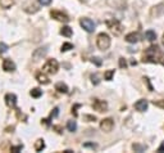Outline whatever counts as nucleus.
Masks as SVG:
<instances>
[{
    "label": "nucleus",
    "instance_id": "1",
    "mask_svg": "<svg viewBox=\"0 0 164 153\" xmlns=\"http://www.w3.org/2000/svg\"><path fill=\"white\" fill-rule=\"evenodd\" d=\"M144 63H158L164 66V53L158 45H151L142 56Z\"/></svg>",
    "mask_w": 164,
    "mask_h": 153
},
{
    "label": "nucleus",
    "instance_id": "2",
    "mask_svg": "<svg viewBox=\"0 0 164 153\" xmlns=\"http://www.w3.org/2000/svg\"><path fill=\"white\" fill-rule=\"evenodd\" d=\"M110 44H112V39H110V36H109L108 34L101 32V34L97 35L96 45H97V48H99L100 50H108L109 48H110Z\"/></svg>",
    "mask_w": 164,
    "mask_h": 153
},
{
    "label": "nucleus",
    "instance_id": "3",
    "mask_svg": "<svg viewBox=\"0 0 164 153\" xmlns=\"http://www.w3.org/2000/svg\"><path fill=\"white\" fill-rule=\"evenodd\" d=\"M58 68H59V64H58V61L52 58V59H48L46 63L42 66V71L45 73H49V75H55L58 72Z\"/></svg>",
    "mask_w": 164,
    "mask_h": 153
},
{
    "label": "nucleus",
    "instance_id": "4",
    "mask_svg": "<svg viewBox=\"0 0 164 153\" xmlns=\"http://www.w3.org/2000/svg\"><path fill=\"white\" fill-rule=\"evenodd\" d=\"M105 25H107V27L115 35V36L120 35V34H122V31H123L122 25H120L119 21H117V19H108V21L105 22Z\"/></svg>",
    "mask_w": 164,
    "mask_h": 153
},
{
    "label": "nucleus",
    "instance_id": "5",
    "mask_svg": "<svg viewBox=\"0 0 164 153\" xmlns=\"http://www.w3.org/2000/svg\"><path fill=\"white\" fill-rule=\"evenodd\" d=\"M80 25H81L82 29L86 31V32H94V31H95V27H96L95 22H94L91 18H87V17L81 18L80 19Z\"/></svg>",
    "mask_w": 164,
    "mask_h": 153
},
{
    "label": "nucleus",
    "instance_id": "6",
    "mask_svg": "<svg viewBox=\"0 0 164 153\" xmlns=\"http://www.w3.org/2000/svg\"><path fill=\"white\" fill-rule=\"evenodd\" d=\"M113 127H114V121H113L112 119H104L101 120L100 122V129L103 130L104 133H110L113 130Z\"/></svg>",
    "mask_w": 164,
    "mask_h": 153
},
{
    "label": "nucleus",
    "instance_id": "7",
    "mask_svg": "<svg viewBox=\"0 0 164 153\" xmlns=\"http://www.w3.org/2000/svg\"><path fill=\"white\" fill-rule=\"evenodd\" d=\"M50 15L54 18V19H57V21H59V22H69V17L65 13H63V12H60V10H52L50 12Z\"/></svg>",
    "mask_w": 164,
    "mask_h": 153
},
{
    "label": "nucleus",
    "instance_id": "8",
    "mask_svg": "<svg viewBox=\"0 0 164 153\" xmlns=\"http://www.w3.org/2000/svg\"><path fill=\"white\" fill-rule=\"evenodd\" d=\"M164 14V4L160 3V4H158V5H155L151 8V10H150V15L153 18H158V17H162V15Z\"/></svg>",
    "mask_w": 164,
    "mask_h": 153
},
{
    "label": "nucleus",
    "instance_id": "9",
    "mask_svg": "<svg viewBox=\"0 0 164 153\" xmlns=\"http://www.w3.org/2000/svg\"><path fill=\"white\" fill-rule=\"evenodd\" d=\"M92 108L97 112H105L108 109V103L105 100H100V99H95L92 103Z\"/></svg>",
    "mask_w": 164,
    "mask_h": 153
},
{
    "label": "nucleus",
    "instance_id": "10",
    "mask_svg": "<svg viewBox=\"0 0 164 153\" xmlns=\"http://www.w3.org/2000/svg\"><path fill=\"white\" fill-rule=\"evenodd\" d=\"M4 100H5V104L9 108H15V105H17V95L13 93H8L4 97Z\"/></svg>",
    "mask_w": 164,
    "mask_h": 153
},
{
    "label": "nucleus",
    "instance_id": "11",
    "mask_svg": "<svg viewBox=\"0 0 164 153\" xmlns=\"http://www.w3.org/2000/svg\"><path fill=\"white\" fill-rule=\"evenodd\" d=\"M46 53H48V48H46V46H42V48H38L32 53V58L35 61L42 59V58L46 56Z\"/></svg>",
    "mask_w": 164,
    "mask_h": 153
},
{
    "label": "nucleus",
    "instance_id": "12",
    "mask_svg": "<svg viewBox=\"0 0 164 153\" xmlns=\"http://www.w3.org/2000/svg\"><path fill=\"white\" fill-rule=\"evenodd\" d=\"M3 70L5 72H13L15 71V63L9 58H7V59L3 61Z\"/></svg>",
    "mask_w": 164,
    "mask_h": 153
},
{
    "label": "nucleus",
    "instance_id": "13",
    "mask_svg": "<svg viewBox=\"0 0 164 153\" xmlns=\"http://www.w3.org/2000/svg\"><path fill=\"white\" fill-rule=\"evenodd\" d=\"M38 5H36V4H33V3H31V1H27L25 5H23V10L27 12V13H30V14H35L36 12H38Z\"/></svg>",
    "mask_w": 164,
    "mask_h": 153
},
{
    "label": "nucleus",
    "instance_id": "14",
    "mask_svg": "<svg viewBox=\"0 0 164 153\" xmlns=\"http://www.w3.org/2000/svg\"><path fill=\"white\" fill-rule=\"evenodd\" d=\"M134 107H135L136 111H139V112H145L147 109V107H149V103H147L146 99H140V100L136 102Z\"/></svg>",
    "mask_w": 164,
    "mask_h": 153
},
{
    "label": "nucleus",
    "instance_id": "15",
    "mask_svg": "<svg viewBox=\"0 0 164 153\" xmlns=\"http://www.w3.org/2000/svg\"><path fill=\"white\" fill-rule=\"evenodd\" d=\"M140 39H141V36H140L139 32H131L126 35V41L130 42V44H136V42L140 41Z\"/></svg>",
    "mask_w": 164,
    "mask_h": 153
},
{
    "label": "nucleus",
    "instance_id": "16",
    "mask_svg": "<svg viewBox=\"0 0 164 153\" xmlns=\"http://www.w3.org/2000/svg\"><path fill=\"white\" fill-rule=\"evenodd\" d=\"M36 80L40 82V84H42V85H48L49 82H50L49 77L46 76V73H45L44 71H38V72L36 73Z\"/></svg>",
    "mask_w": 164,
    "mask_h": 153
},
{
    "label": "nucleus",
    "instance_id": "17",
    "mask_svg": "<svg viewBox=\"0 0 164 153\" xmlns=\"http://www.w3.org/2000/svg\"><path fill=\"white\" fill-rule=\"evenodd\" d=\"M55 90L58 93H62V94H67L68 93V86L67 84H64V82H57L55 84Z\"/></svg>",
    "mask_w": 164,
    "mask_h": 153
},
{
    "label": "nucleus",
    "instance_id": "18",
    "mask_svg": "<svg viewBox=\"0 0 164 153\" xmlns=\"http://www.w3.org/2000/svg\"><path fill=\"white\" fill-rule=\"evenodd\" d=\"M60 35H63V36H65V37H71L73 35V31L69 26H63L62 30H60Z\"/></svg>",
    "mask_w": 164,
    "mask_h": 153
},
{
    "label": "nucleus",
    "instance_id": "19",
    "mask_svg": "<svg viewBox=\"0 0 164 153\" xmlns=\"http://www.w3.org/2000/svg\"><path fill=\"white\" fill-rule=\"evenodd\" d=\"M35 151L36 152H41L42 149L45 148V142H44V139H37L36 142H35Z\"/></svg>",
    "mask_w": 164,
    "mask_h": 153
},
{
    "label": "nucleus",
    "instance_id": "20",
    "mask_svg": "<svg viewBox=\"0 0 164 153\" xmlns=\"http://www.w3.org/2000/svg\"><path fill=\"white\" fill-rule=\"evenodd\" d=\"M132 149H134L135 152H144L147 149V147L145 146V144H140V143H134L132 144Z\"/></svg>",
    "mask_w": 164,
    "mask_h": 153
},
{
    "label": "nucleus",
    "instance_id": "21",
    "mask_svg": "<svg viewBox=\"0 0 164 153\" xmlns=\"http://www.w3.org/2000/svg\"><path fill=\"white\" fill-rule=\"evenodd\" d=\"M145 37L149 41H154L155 39H157V34H155V31H153V30H147L145 32Z\"/></svg>",
    "mask_w": 164,
    "mask_h": 153
},
{
    "label": "nucleus",
    "instance_id": "22",
    "mask_svg": "<svg viewBox=\"0 0 164 153\" xmlns=\"http://www.w3.org/2000/svg\"><path fill=\"white\" fill-rule=\"evenodd\" d=\"M13 4H14V0H0V5L4 9H9Z\"/></svg>",
    "mask_w": 164,
    "mask_h": 153
},
{
    "label": "nucleus",
    "instance_id": "23",
    "mask_svg": "<svg viewBox=\"0 0 164 153\" xmlns=\"http://www.w3.org/2000/svg\"><path fill=\"white\" fill-rule=\"evenodd\" d=\"M67 129L71 133H75L77 130V122H76V121H73V120L68 121V122H67Z\"/></svg>",
    "mask_w": 164,
    "mask_h": 153
},
{
    "label": "nucleus",
    "instance_id": "24",
    "mask_svg": "<svg viewBox=\"0 0 164 153\" xmlns=\"http://www.w3.org/2000/svg\"><path fill=\"white\" fill-rule=\"evenodd\" d=\"M30 94H31V97H32V98H40L42 95V90H40L38 88H35V89L31 90Z\"/></svg>",
    "mask_w": 164,
    "mask_h": 153
},
{
    "label": "nucleus",
    "instance_id": "25",
    "mask_svg": "<svg viewBox=\"0 0 164 153\" xmlns=\"http://www.w3.org/2000/svg\"><path fill=\"white\" fill-rule=\"evenodd\" d=\"M113 76H114V70H108V71L104 73V78L107 81H110L113 78Z\"/></svg>",
    "mask_w": 164,
    "mask_h": 153
},
{
    "label": "nucleus",
    "instance_id": "26",
    "mask_svg": "<svg viewBox=\"0 0 164 153\" xmlns=\"http://www.w3.org/2000/svg\"><path fill=\"white\" fill-rule=\"evenodd\" d=\"M71 49H73V45L71 44V42H64L63 45H62V53L63 52H68V50H71Z\"/></svg>",
    "mask_w": 164,
    "mask_h": 153
},
{
    "label": "nucleus",
    "instance_id": "27",
    "mask_svg": "<svg viewBox=\"0 0 164 153\" xmlns=\"http://www.w3.org/2000/svg\"><path fill=\"white\" fill-rule=\"evenodd\" d=\"M83 120L86 122H92V121H96V117L91 115H83Z\"/></svg>",
    "mask_w": 164,
    "mask_h": 153
},
{
    "label": "nucleus",
    "instance_id": "28",
    "mask_svg": "<svg viewBox=\"0 0 164 153\" xmlns=\"http://www.w3.org/2000/svg\"><path fill=\"white\" fill-rule=\"evenodd\" d=\"M22 149H23L22 144H19V146H15V147H10V152H13V153H18V152H21Z\"/></svg>",
    "mask_w": 164,
    "mask_h": 153
},
{
    "label": "nucleus",
    "instance_id": "29",
    "mask_svg": "<svg viewBox=\"0 0 164 153\" xmlns=\"http://www.w3.org/2000/svg\"><path fill=\"white\" fill-rule=\"evenodd\" d=\"M153 104H154V105H157V107H159V108H163V109H164V100H162V99H159V100H154V102H153Z\"/></svg>",
    "mask_w": 164,
    "mask_h": 153
},
{
    "label": "nucleus",
    "instance_id": "30",
    "mask_svg": "<svg viewBox=\"0 0 164 153\" xmlns=\"http://www.w3.org/2000/svg\"><path fill=\"white\" fill-rule=\"evenodd\" d=\"M8 52V45L4 44V42H0V54L7 53Z\"/></svg>",
    "mask_w": 164,
    "mask_h": 153
},
{
    "label": "nucleus",
    "instance_id": "31",
    "mask_svg": "<svg viewBox=\"0 0 164 153\" xmlns=\"http://www.w3.org/2000/svg\"><path fill=\"white\" fill-rule=\"evenodd\" d=\"M91 81H92V84H94V85H99V82H100L99 76H97L96 73H95V75H92V76H91Z\"/></svg>",
    "mask_w": 164,
    "mask_h": 153
},
{
    "label": "nucleus",
    "instance_id": "32",
    "mask_svg": "<svg viewBox=\"0 0 164 153\" xmlns=\"http://www.w3.org/2000/svg\"><path fill=\"white\" fill-rule=\"evenodd\" d=\"M119 67L120 68H126L127 67V62L124 58H119Z\"/></svg>",
    "mask_w": 164,
    "mask_h": 153
},
{
    "label": "nucleus",
    "instance_id": "33",
    "mask_svg": "<svg viewBox=\"0 0 164 153\" xmlns=\"http://www.w3.org/2000/svg\"><path fill=\"white\" fill-rule=\"evenodd\" d=\"M91 61H92V63H95L96 66H101V63H103V62H101V59H100L99 57H94Z\"/></svg>",
    "mask_w": 164,
    "mask_h": 153
},
{
    "label": "nucleus",
    "instance_id": "34",
    "mask_svg": "<svg viewBox=\"0 0 164 153\" xmlns=\"http://www.w3.org/2000/svg\"><path fill=\"white\" fill-rule=\"evenodd\" d=\"M37 1L40 3V5H44V7L50 5V4H52V0H37Z\"/></svg>",
    "mask_w": 164,
    "mask_h": 153
},
{
    "label": "nucleus",
    "instance_id": "35",
    "mask_svg": "<svg viewBox=\"0 0 164 153\" xmlns=\"http://www.w3.org/2000/svg\"><path fill=\"white\" fill-rule=\"evenodd\" d=\"M58 113H59V108L55 107V108L53 109V112L50 113V119H53V117H57V116H58Z\"/></svg>",
    "mask_w": 164,
    "mask_h": 153
},
{
    "label": "nucleus",
    "instance_id": "36",
    "mask_svg": "<svg viewBox=\"0 0 164 153\" xmlns=\"http://www.w3.org/2000/svg\"><path fill=\"white\" fill-rule=\"evenodd\" d=\"M83 147L85 148H92V149H95V148L97 147V144H95V143H85Z\"/></svg>",
    "mask_w": 164,
    "mask_h": 153
},
{
    "label": "nucleus",
    "instance_id": "37",
    "mask_svg": "<svg viewBox=\"0 0 164 153\" xmlns=\"http://www.w3.org/2000/svg\"><path fill=\"white\" fill-rule=\"evenodd\" d=\"M78 107H81L80 104H76L75 107H72V113H73V115H75V116H77V111H76V109L78 108Z\"/></svg>",
    "mask_w": 164,
    "mask_h": 153
},
{
    "label": "nucleus",
    "instance_id": "38",
    "mask_svg": "<svg viewBox=\"0 0 164 153\" xmlns=\"http://www.w3.org/2000/svg\"><path fill=\"white\" fill-rule=\"evenodd\" d=\"M158 152H164V142L160 144V147L158 148Z\"/></svg>",
    "mask_w": 164,
    "mask_h": 153
},
{
    "label": "nucleus",
    "instance_id": "39",
    "mask_svg": "<svg viewBox=\"0 0 164 153\" xmlns=\"http://www.w3.org/2000/svg\"><path fill=\"white\" fill-rule=\"evenodd\" d=\"M54 129H55L57 133H59V134L62 133V127H60V126H54Z\"/></svg>",
    "mask_w": 164,
    "mask_h": 153
},
{
    "label": "nucleus",
    "instance_id": "40",
    "mask_svg": "<svg viewBox=\"0 0 164 153\" xmlns=\"http://www.w3.org/2000/svg\"><path fill=\"white\" fill-rule=\"evenodd\" d=\"M162 42L164 44V34H163V36H162Z\"/></svg>",
    "mask_w": 164,
    "mask_h": 153
}]
</instances>
